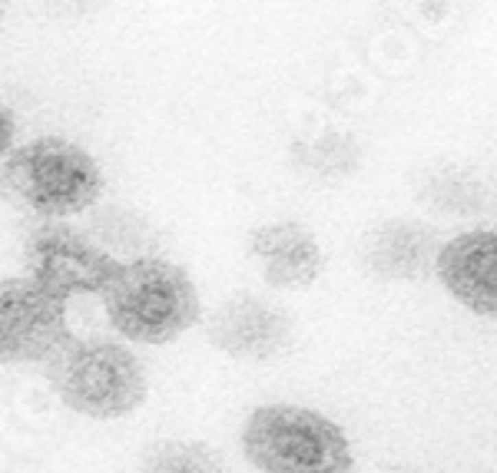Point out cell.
I'll list each match as a JSON object with an SVG mask.
<instances>
[{
    "mask_svg": "<svg viewBox=\"0 0 497 473\" xmlns=\"http://www.w3.org/2000/svg\"><path fill=\"white\" fill-rule=\"evenodd\" d=\"M0 186H3V179H0Z\"/></svg>",
    "mask_w": 497,
    "mask_h": 473,
    "instance_id": "2e32d148",
    "label": "cell"
},
{
    "mask_svg": "<svg viewBox=\"0 0 497 473\" xmlns=\"http://www.w3.org/2000/svg\"><path fill=\"white\" fill-rule=\"evenodd\" d=\"M365 265L382 278H415L424 271L428 255H438L431 232L411 222H388L365 239Z\"/></svg>",
    "mask_w": 497,
    "mask_h": 473,
    "instance_id": "30bf717a",
    "label": "cell"
},
{
    "mask_svg": "<svg viewBox=\"0 0 497 473\" xmlns=\"http://www.w3.org/2000/svg\"><path fill=\"white\" fill-rule=\"evenodd\" d=\"M248 255L272 288H308L322 275V245L299 222H268L248 235Z\"/></svg>",
    "mask_w": 497,
    "mask_h": 473,
    "instance_id": "9c48e42d",
    "label": "cell"
},
{
    "mask_svg": "<svg viewBox=\"0 0 497 473\" xmlns=\"http://www.w3.org/2000/svg\"><path fill=\"white\" fill-rule=\"evenodd\" d=\"M209 341L235 361H272L292 344V318L262 295L239 291L212 311Z\"/></svg>",
    "mask_w": 497,
    "mask_h": 473,
    "instance_id": "52a82bcc",
    "label": "cell"
},
{
    "mask_svg": "<svg viewBox=\"0 0 497 473\" xmlns=\"http://www.w3.org/2000/svg\"><path fill=\"white\" fill-rule=\"evenodd\" d=\"M435 271L451 298L474 315L497 318V232L474 228L438 245Z\"/></svg>",
    "mask_w": 497,
    "mask_h": 473,
    "instance_id": "ba28073f",
    "label": "cell"
},
{
    "mask_svg": "<svg viewBox=\"0 0 497 473\" xmlns=\"http://www.w3.org/2000/svg\"><path fill=\"white\" fill-rule=\"evenodd\" d=\"M139 473H226V463L203 440H159L143 450Z\"/></svg>",
    "mask_w": 497,
    "mask_h": 473,
    "instance_id": "7c38bea8",
    "label": "cell"
},
{
    "mask_svg": "<svg viewBox=\"0 0 497 473\" xmlns=\"http://www.w3.org/2000/svg\"><path fill=\"white\" fill-rule=\"evenodd\" d=\"M27 278L37 282L43 291L67 302L73 295L103 291L106 278L119 265L86 235V228L70 222H40L23 245Z\"/></svg>",
    "mask_w": 497,
    "mask_h": 473,
    "instance_id": "5b68a950",
    "label": "cell"
},
{
    "mask_svg": "<svg viewBox=\"0 0 497 473\" xmlns=\"http://www.w3.org/2000/svg\"><path fill=\"white\" fill-rule=\"evenodd\" d=\"M67 338V302L30 278H0V364L50 361Z\"/></svg>",
    "mask_w": 497,
    "mask_h": 473,
    "instance_id": "8992f818",
    "label": "cell"
},
{
    "mask_svg": "<svg viewBox=\"0 0 497 473\" xmlns=\"http://www.w3.org/2000/svg\"><path fill=\"white\" fill-rule=\"evenodd\" d=\"M100 302L116 335L136 344H166L199 322V291L189 271L166 258L119 262L106 278Z\"/></svg>",
    "mask_w": 497,
    "mask_h": 473,
    "instance_id": "6da1fadb",
    "label": "cell"
},
{
    "mask_svg": "<svg viewBox=\"0 0 497 473\" xmlns=\"http://www.w3.org/2000/svg\"><path fill=\"white\" fill-rule=\"evenodd\" d=\"M7 10H10V0H0V23H3V17H7Z\"/></svg>",
    "mask_w": 497,
    "mask_h": 473,
    "instance_id": "9a60e30c",
    "label": "cell"
},
{
    "mask_svg": "<svg viewBox=\"0 0 497 473\" xmlns=\"http://www.w3.org/2000/svg\"><path fill=\"white\" fill-rule=\"evenodd\" d=\"M47 380L73 414L116 420L146 400L143 361L123 341L67 338L47 361Z\"/></svg>",
    "mask_w": 497,
    "mask_h": 473,
    "instance_id": "3957f363",
    "label": "cell"
},
{
    "mask_svg": "<svg viewBox=\"0 0 497 473\" xmlns=\"http://www.w3.org/2000/svg\"><path fill=\"white\" fill-rule=\"evenodd\" d=\"M86 235L116 262H136V258H153L156 232L150 222L123 206H93Z\"/></svg>",
    "mask_w": 497,
    "mask_h": 473,
    "instance_id": "8fae6325",
    "label": "cell"
},
{
    "mask_svg": "<svg viewBox=\"0 0 497 473\" xmlns=\"http://www.w3.org/2000/svg\"><path fill=\"white\" fill-rule=\"evenodd\" d=\"M14 143H17V119H14V113L7 110V103L0 99V162L17 149Z\"/></svg>",
    "mask_w": 497,
    "mask_h": 473,
    "instance_id": "5bb4252c",
    "label": "cell"
},
{
    "mask_svg": "<svg viewBox=\"0 0 497 473\" xmlns=\"http://www.w3.org/2000/svg\"><path fill=\"white\" fill-rule=\"evenodd\" d=\"M242 454L262 473H351L345 430L312 407L266 404L242 427Z\"/></svg>",
    "mask_w": 497,
    "mask_h": 473,
    "instance_id": "277c9868",
    "label": "cell"
},
{
    "mask_svg": "<svg viewBox=\"0 0 497 473\" xmlns=\"http://www.w3.org/2000/svg\"><path fill=\"white\" fill-rule=\"evenodd\" d=\"M302 156V169L315 179H328V175H348L355 169L358 149L355 143L342 133H322L315 139H308L305 146L299 149Z\"/></svg>",
    "mask_w": 497,
    "mask_h": 473,
    "instance_id": "4fadbf2b",
    "label": "cell"
},
{
    "mask_svg": "<svg viewBox=\"0 0 497 473\" xmlns=\"http://www.w3.org/2000/svg\"><path fill=\"white\" fill-rule=\"evenodd\" d=\"M3 186L47 222L90 212L103 195V169L80 143L37 136L0 162Z\"/></svg>",
    "mask_w": 497,
    "mask_h": 473,
    "instance_id": "7a4b0ae2",
    "label": "cell"
}]
</instances>
